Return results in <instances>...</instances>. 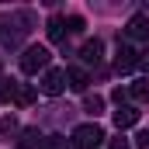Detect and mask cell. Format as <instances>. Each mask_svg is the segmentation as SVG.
Wrapping results in <instances>:
<instances>
[{
  "label": "cell",
  "mask_w": 149,
  "mask_h": 149,
  "mask_svg": "<svg viewBox=\"0 0 149 149\" xmlns=\"http://www.w3.org/2000/svg\"><path fill=\"white\" fill-rule=\"evenodd\" d=\"M104 142V128L97 121H87V125H76L73 128V146L76 149H97Z\"/></svg>",
  "instance_id": "obj_1"
},
{
  "label": "cell",
  "mask_w": 149,
  "mask_h": 149,
  "mask_svg": "<svg viewBox=\"0 0 149 149\" xmlns=\"http://www.w3.org/2000/svg\"><path fill=\"white\" fill-rule=\"evenodd\" d=\"M49 59H52V56H49L45 45H28L24 56H21V70H24L28 76H35L38 70H49Z\"/></svg>",
  "instance_id": "obj_2"
},
{
  "label": "cell",
  "mask_w": 149,
  "mask_h": 149,
  "mask_svg": "<svg viewBox=\"0 0 149 149\" xmlns=\"http://www.w3.org/2000/svg\"><path fill=\"white\" fill-rule=\"evenodd\" d=\"M63 90H66V70H45V76H42V94L59 97Z\"/></svg>",
  "instance_id": "obj_3"
},
{
  "label": "cell",
  "mask_w": 149,
  "mask_h": 149,
  "mask_svg": "<svg viewBox=\"0 0 149 149\" xmlns=\"http://www.w3.org/2000/svg\"><path fill=\"white\" fill-rule=\"evenodd\" d=\"M139 66V52L132 49V45H118V52H114V70L118 73H132Z\"/></svg>",
  "instance_id": "obj_4"
},
{
  "label": "cell",
  "mask_w": 149,
  "mask_h": 149,
  "mask_svg": "<svg viewBox=\"0 0 149 149\" xmlns=\"http://www.w3.org/2000/svg\"><path fill=\"white\" fill-rule=\"evenodd\" d=\"M101 56H104V42H101V38H90V42H83V49H80V59H83L87 66H97V63H101Z\"/></svg>",
  "instance_id": "obj_5"
},
{
  "label": "cell",
  "mask_w": 149,
  "mask_h": 149,
  "mask_svg": "<svg viewBox=\"0 0 149 149\" xmlns=\"http://www.w3.org/2000/svg\"><path fill=\"white\" fill-rule=\"evenodd\" d=\"M66 87H70V90H76V94H83V90L90 87L87 70H83V66H70V70H66Z\"/></svg>",
  "instance_id": "obj_6"
},
{
  "label": "cell",
  "mask_w": 149,
  "mask_h": 149,
  "mask_svg": "<svg viewBox=\"0 0 149 149\" xmlns=\"http://www.w3.org/2000/svg\"><path fill=\"white\" fill-rule=\"evenodd\" d=\"M125 31H128V38H149V14H132Z\"/></svg>",
  "instance_id": "obj_7"
},
{
  "label": "cell",
  "mask_w": 149,
  "mask_h": 149,
  "mask_svg": "<svg viewBox=\"0 0 149 149\" xmlns=\"http://www.w3.org/2000/svg\"><path fill=\"white\" fill-rule=\"evenodd\" d=\"M135 121H139V111H135L132 104H121V108L114 111V125H118V128H132Z\"/></svg>",
  "instance_id": "obj_8"
},
{
  "label": "cell",
  "mask_w": 149,
  "mask_h": 149,
  "mask_svg": "<svg viewBox=\"0 0 149 149\" xmlns=\"http://www.w3.org/2000/svg\"><path fill=\"white\" fill-rule=\"evenodd\" d=\"M128 97H132V101H139V104H149V76L135 80V83L128 87Z\"/></svg>",
  "instance_id": "obj_9"
},
{
  "label": "cell",
  "mask_w": 149,
  "mask_h": 149,
  "mask_svg": "<svg viewBox=\"0 0 149 149\" xmlns=\"http://www.w3.org/2000/svg\"><path fill=\"white\" fill-rule=\"evenodd\" d=\"M45 31H49V42H63V35H66L70 28H66V21H63V17L56 14V17H49V24H45Z\"/></svg>",
  "instance_id": "obj_10"
},
{
  "label": "cell",
  "mask_w": 149,
  "mask_h": 149,
  "mask_svg": "<svg viewBox=\"0 0 149 149\" xmlns=\"http://www.w3.org/2000/svg\"><path fill=\"white\" fill-rule=\"evenodd\" d=\"M35 101H38V90L31 87V83H21V90H17V101H14V104L28 108V104H35Z\"/></svg>",
  "instance_id": "obj_11"
},
{
  "label": "cell",
  "mask_w": 149,
  "mask_h": 149,
  "mask_svg": "<svg viewBox=\"0 0 149 149\" xmlns=\"http://www.w3.org/2000/svg\"><path fill=\"white\" fill-rule=\"evenodd\" d=\"M17 90H21L17 80H0V101H17Z\"/></svg>",
  "instance_id": "obj_12"
},
{
  "label": "cell",
  "mask_w": 149,
  "mask_h": 149,
  "mask_svg": "<svg viewBox=\"0 0 149 149\" xmlns=\"http://www.w3.org/2000/svg\"><path fill=\"white\" fill-rule=\"evenodd\" d=\"M38 146H42V135H38L35 128H28L24 139H21V149H38Z\"/></svg>",
  "instance_id": "obj_13"
},
{
  "label": "cell",
  "mask_w": 149,
  "mask_h": 149,
  "mask_svg": "<svg viewBox=\"0 0 149 149\" xmlns=\"http://www.w3.org/2000/svg\"><path fill=\"white\" fill-rule=\"evenodd\" d=\"M83 108H87V111L97 118V114L104 111V97H97V94H94V97H87V104H83Z\"/></svg>",
  "instance_id": "obj_14"
},
{
  "label": "cell",
  "mask_w": 149,
  "mask_h": 149,
  "mask_svg": "<svg viewBox=\"0 0 149 149\" xmlns=\"http://www.w3.org/2000/svg\"><path fill=\"white\" fill-rule=\"evenodd\" d=\"M135 149H149V128H142V132L135 135Z\"/></svg>",
  "instance_id": "obj_15"
},
{
  "label": "cell",
  "mask_w": 149,
  "mask_h": 149,
  "mask_svg": "<svg viewBox=\"0 0 149 149\" xmlns=\"http://www.w3.org/2000/svg\"><path fill=\"white\" fill-rule=\"evenodd\" d=\"M139 70H146V73H149V49L139 52Z\"/></svg>",
  "instance_id": "obj_16"
},
{
  "label": "cell",
  "mask_w": 149,
  "mask_h": 149,
  "mask_svg": "<svg viewBox=\"0 0 149 149\" xmlns=\"http://www.w3.org/2000/svg\"><path fill=\"white\" fill-rule=\"evenodd\" d=\"M70 31H83V17H76V14L70 17Z\"/></svg>",
  "instance_id": "obj_17"
},
{
  "label": "cell",
  "mask_w": 149,
  "mask_h": 149,
  "mask_svg": "<svg viewBox=\"0 0 149 149\" xmlns=\"http://www.w3.org/2000/svg\"><path fill=\"white\" fill-rule=\"evenodd\" d=\"M10 128H14V118H3L0 121V132H10Z\"/></svg>",
  "instance_id": "obj_18"
},
{
  "label": "cell",
  "mask_w": 149,
  "mask_h": 149,
  "mask_svg": "<svg viewBox=\"0 0 149 149\" xmlns=\"http://www.w3.org/2000/svg\"><path fill=\"white\" fill-rule=\"evenodd\" d=\"M111 149H128V142L125 139H111Z\"/></svg>",
  "instance_id": "obj_19"
},
{
  "label": "cell",
  "mask_w": 149,
  "mask_h": 149,
  "mask_svg": "<svg viewBox=\"0 0 149 149\" xmlns=\"http://www.w3.org/2000/svg\"><path fill=\"white\" fill-rule=\"evenodd\" d=\"M0 70H3V66H0Z\"/></svg>",
  "instance_id": "obj_20"
}]
</instances>
